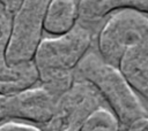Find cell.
Returning a JSON list of instances; mask_svg holds the SVG:
<instances>
[{"label": "cell", "mask_w": 148, "mask_h": 131, "mask_svg": "<svg viewBox=\"0 0 148 131\" xmlns=\"http://www.w3.org/2000/svg\"><path fill=\"white\" fill-rule=\"evenodd\" d=\"M0 8H1V6H0Z\"/></svg>", "instance_id": "2e32d148"}, {"label": "cell", "mask_w": 148, "mask_h": 131, "mask_svg": "<svg viewBox=\"0 0 148 131\" xmlns=\"http://www.w3.org/2000/svg\"><path fill=\"white\" fill-rule=\"evenodd\" d=\"M121 9L148 14V0H80L79 21L83 24L96 23Z\"/></svg>", "instance_id": "9c48e42d"}, {"label": "cell", "mask_w": 148, "mask_h": 131, "mask_svg": "<svg viewBox=\"0 0 148 131\" xmlns=\"http://www.w3.org/2000/svg\"><path fill=\"white\" fill-rule=\"evenodd\" d=\"M126 131H148V116L133 121L126 126Z\"/></svg>", "instance_id": "5bb4252c"}, {"label": "cell", "mask_w": 148, "mask_h": 131, "mask_svg": "<svg viewBox=\"0 0 148 131\" xmlns=\"http://www.w3.org/2000/svg\"><path fill=\"white\" fill-rule=\"evenodd\" d=\"M58 97L43 86L29 87L17 93L5 95L7 118L46 124L53 115Z\"/></svg>", "instance_id": "8992f818"}, {"label": "cell", "mask_w": 148, "mask_h": 131, "mask_svg": "<svg viewBox=\"0 0 148 131\" xmlns=\"http://www.w3.org/2000/svg\"><path fill=\"white\" fill-rule=\"evenodd\" d=\"M148 45V17L131 9L113 11L97 36V52L109 63H118L128 48Z\"/></svg>", "instance_id": "3957f363"}, {"label": "cell", "mask_w": 148, "mask_h": 131, "mask_svg": "<svg viewBox=\"0 0 148 131\" xmlns=\"http://www.w3.org/2000/svg\"><path fill=\"white\" fill-rule=\"evenodd\" d=\"M6 109H5V95H0V122L6 120Z\"/></svg>", "instance_id": "9a60e30c"}, {"label": "cell", "mask_w": 148, "mask_h": 131, "mask_svg": "<svg viewBox=\"0 0 148 131\" xmlns=\"http://www.w3.org/2000/svg\"><path fill=\"white\" fill-rule=\"evenodd\" d=\"M103 102L98 91L75 74L71 87L57 99L53 115L42 131H80L87 117Z\"/></svg>", "instance_id": "5b68a950"}, {"label": "cell", "mask_w": 148, "mask_h": 131, "mask_svg": "<svg viewBox=\"0 0 148 131\" xmlns=\"http://www.w3.org/2000/svg\"><path fill=\"white\" fill-rule=\"evenodd\" d=\"M12 16L0 8V95H10L32 87L38 82V72L34 62L9 64L7 45L9 39Z\"/></svg>", "instance_id": "52a82bcc"}, {"label": "cell", "mask_w": 148, "mask_h": 131, "mask_svg": "<svg viewBox=\"0 0 148 131\" xmlns=\"http://www.w3.org/2000/svg\"><path fill=\"white\" fill-rule=\"evenodd\" d=\"M75 74L89 82L101 94L123 126L148 116L143 102L130 86L118 67L106 62L96 51H89L76 67Z\"/></svg>", "instance_id": "7a4b0ae2"}, {"label": "cell", "mask_w": 148, "mask_h": 131, "mask_svg": "<svg viewBox=\"0 0 148 131\" xmlns=\"http://www.w3.org/2000/svg\"><path fill=\"white\" fill-rule=\"evenodd\" d=\"M0 131H42V129L36 128L34 125H29V124L9 122L0 125Z\"/></svg>", "instance_id": "7c38bea8"}, {"label": "cell", "mask_w": 148, "mask_h": 131, "mask_svg": "<svg viewBox=\"0 0 148 131\" xmlns=\"http://www.w3.org/2000/svg\"><path fill=\"white\" fill-rule=\"evenodd\" d=\"M91 43V30L81 22L62 36L42 39L32 60L40 86L58 98L66 92L75 79L76 67L90 51Z\"/></svg>", "instance_id": "6da1fadb"}, {"label": "cell", "mask_w": 148, "mask_h": 131, "mask_svg": "<svg viewBox=\"0 0 148 131\" xmlns=\"http://www.w3.org/2000/svg\"><path fill=\"white\" fill-rule=\"evenodd\" d=\"M121 126L113 111L102 106L87 117L80 131H120Z\"/></svg>", "instance_id": "8fae6325"}, {"label": "cell", "mask_w": 148, "mask_h": 131, "mask_svg": "<svg viewBox=\"0 0 148 131\" xmlns=\"http://www.w3.org/2000/svg\"><path fill=\"white\" fill-rule=\"evenodd\" d=\"M22 1L23 0H0V6L7 14L13 16L20 8Z\"/></svg>", "instance_id": "4fadbf2b"}, {"label": "cell", "mask_w": 148, "mask_h": 131, "mask_svg": "<svg viewBox=\"0 0 148 131\" xmlns=\"http://www.w3.org/2000/svg\"><path fill=\"white\" fill-rule=\"evenodd\" d=\"M118 69L148 110V45L128 48Z\"/></svg>", "instance_id": "ba28073f"}, {"label": "cell", "mask_w": 148, "mask_h": 131, "mask_svg": "<svg viewBox=\"0 0 148 131\" xmlns=\"http://www.w3.org/2000/svg\"><path fill=\"white\" fill-rule=\"evenodd\" d=\"M79 22V2L75 0H50L43 30L58 37L69 32Z\"/></svg>", "instance_id": "30bf717a"}, {"label": "cell", "mask_w": 148, "mask_h": 131, "mask_svg": "<svg viewBox=\"0 0 148 131\" xmlns=\"http://www.w3.org/2000/svg\"><path fill=\"white\" fill-rule=\"evenodd\" d=\"M50 0H23L12 16L7 60L9 64L32 62L42 40L44 18Z\"/></svg>", "instance_id": "277c9868"}]
</instances>
